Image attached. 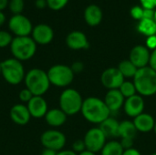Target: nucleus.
Segmentation results:
<instances>
[{
    "instance_id": "37998d69",
    "label": "nucleus",
    "mask_w": 156,
    "mask_h": 155,
    "mask_svg": "<svg viewBox=\"0 0 156 155\" xmlns=\"http://www.w3.org/2000/svg\"><path fill=\"white\" fill-rule=\"evenodd\" d=\"M57 153L56 151H53V150H50V149H46L44 148V150L41 152L40 155H57Z\"/></svg>"
},
{
    "instance_id": "39448f33",
    "label": "nucleus",
    "mask_w": 156,
    "mask_h": 155,
    "mask_svg": "<svg viewBox=\"0 0 156 155\" xmlns=\"http://www.w3.org/2000/svg\"><path fill=\"white\" fill-rule=\"evenodd\" d=\"M1 76L10 85H18L24 81L26 71L23 63L15 58L1 61Z\"/></svg>"
},
{
    "instance_id": "9b49d317",
    "label": "nucleus",
    "mask_w": 156,
    "mask_h": 155,
    "mask_svg": "<svg viewBox=\"0 0 156 155\" xmlns=\"http://www.w3.org/2000/svg\"><path fill=\"white\" fill-rule=\"evenodd\" d=\"M125 79L118 68H108L101 76V81L103 87L110 90H119Z\"/></svg>"
},
{
    "instance_id": "cd10ccee",
    "label": "nucleus",
    "mask_w": 156,
    "mask_h": 155,
    "mask_svg": "<svg viewBox=\"0 0 156 155\" xmlns=\"http://www.w3.org/2000/svg\"><path fill=\"white\" fill-rule=\"evenodd\" d=\"M24 7H25L24 0H9L8 8L13 15L22 14Z\"/></svg>"
},
{
    "instance_id": "4c0bfd02",
    "label": "nucleus",
    "mask_w": 156,
    "mask_h": 155,
    "mask_svg": "<svg viewBox=\"0 0 156 155\" xmlns=\"http://www.w3.org/2000/svg\"><path fill=\"white\" fill-rule=\"evenodd\" d=\"M149 67H151L154 70H155L156 71V48L155 49H154V50L151 52Z\"/></svg>"
},
{
    "instance_id": "6ab92c4d",
    "label": "nucleus",
    "mask_w": 156,
    "mask_h": 155,
    "mask_svg": "<svg viewBox=\"0 0 156 155\" xmlns=\"http://www.w3.org/2000/svg\"><path fill=\"white\" fill-rule=\"evenodd\" d=\"M68 115L59 108H53L48 111L44 119L47 124L52 128H58L65 124L67 122Z\"/></svg>"
},
{
    "instance_id": "6e6552de",
    "label": "nucleus",
    "mask_w": 156,
    "mask_h": 155,
    "mask_svg": "<svg viewBox=\"0 0 156 155\" xmlns=\"http://www.w3.org/2000/svg\"><path fill=\"white\" fill-rule=\"evenodd\" d=\"M7 25L11 34H14L15 37L30 36L34 26L30 19L23 14L13 15L9 18Z\"/></svg>"
},
{
    "instance_id": "bb28decb",
    "label": "nucleus",
    "mask_w": 156,
    "mask_h": 155,
    "mask_svg": "<svg viewBox=\"0 0 156 155\" xmlns=\"http://www.w3.org/2000/svg\"><path fill=\"white\" fill-rule=\"evenodd\" d=\"M119 90L121 91V93L122 94V96L125 99H128V98H130V97H132L133 95H136V93H137L136 88H135L133 81L124 80V82L120 87Z\"/></svg>"
},
{
    "instance_id": "c03bdc74",
    "label": "nucleus",
    "mask_w": 156,
    "mask_h": 155,
    "mask_svg": "<svg viewBox=\"0 0 156 155\" xmlns=\"http://www.w3.org/2000/svg\"><path fill=\"white\" fill-rule=\"evenodd\" d=\"M9 0H0V11H3L6 7H8Z\"/></svg>"
},
{
    "instance_id": "dca6fc26",
    "label": "nucleus",
    "mask_w": 156,
    "mask_h": 155,
    "mask_svg": "<svg viewBox=\"0 0 156 155\" xmlns=\"http://www.w3.org/2000/svg\"><path fill=\"white\" fill-rule=\"evenodd\" d=\"M31 118L41 119L44 118L48 111V106L47 100L43 96H34L31 100L27 104Z\"/></svg>"
},
{
    "instance_id": "4be33fe9",
    "label": "nucleus",
    "mask_w": 156,
    "mask_h": 155,
    "mask_svg": "<svg viewBox=\"0 0 156 155\" xmlns=\"http://www.w3.org/2000/svg\"><path fill=\"white\" fill-rule=\"evenodd\" d=\"M119 125L120 122L110 116L100 124L99 128L104 133L106 138H116L119 137Z\"/></svg>"
},
{
    "instance_id": "f03ea898",
    "label": "nucleus",
    "mask_w": 156,
    "mask_h": 155,
    "mask_svg": "<svg viewBox=\"0 0 156 155\" xmlns=\"http://www.w3.org/2000/svg\"><path fill=\"white\" fill-rule=\"evenodd\" d=\"M133 82L137 93L142 97H150L156 94V71L151 67L138 69Z\"/></svg>"
},
{
    "instance_id": "ea45409f",
    "label": "nucleus",
    "mask_w": 156,
    "mask_h": 155,
    "mask_svg": "<svg viewBox=\"0 0 156 155\" xmlns=\"http://www.w3.org/2000/svg\"><path fill=\"white\" fill-rule=\"evenodd\" d=\"M35 5L39 9H43L48 6V3L47 0H35Z\"/></svg>"
},
{
    "instance_id": "473e14b6",
    "label": "nucleus",
    "mask_w": 156,
    "mask_h": 155,
    "mask_svg": "<svg viewBox=\"0 0 156 155\" xmlns=\"http://www.w3.org/2000/svg\"><path fill=\"white\" fill-rule=\"evenodd\" d=\"M72 151L76 153L77 154H80L82 152L86 151V145H85L84 141L82 139H79L75 141L72 144Z\"/></svg>"
},
{
    "instance_id": "2eb2a0df",
    "label": "nucleus",
    "mask_w": 156,
    "mask_h": 155,
    "mask_svg": "<svg viewBox=\"0 0 156 155\" xmlns=\"http://www.w3.org/2000/svg\"><path fill=\"white\" fill-rule=\"evenodd\" d=\"M9 116L14 123L21 126L27 125L31 119V115L27 104L23 103H17L12 106L9 111Z\"/></svg>"
},
{
    "instance_id": "5701e85b",
    "label": "nucleus",
    "mask_w": 156,
    "mask_h": 155,
    "mask_svg": "<svg viewBox=\"0 0 156 155\" xmlns=\"http://www.w3.org/2000/svg\"><path fill=\"white\" fill-rule=\"evenodd\" d=\"M137 130L133 124V122L123 121L119 125V137L121 139H133L137 134Z\"/></svg>"
},
{
    "instance_id": "f257e3e1",
    "label": "nucleus",
    "mask_w": 156,
    "mask_h": 155,
    "mask_svg": "<svg viewBox=\"0 0 156 155\" xmlns=\"http://www.w3.org/2000/svg\"><path fill=\"white\" fill-rule=\"evenodd\" d=\"M80 112L86 121L93 124H101L111 116V111L104 100L97 97H89L85 99Z\"/></svg>"
},
{
    "instance_id": "79ce46f5",
    "label": "nucleus",
    "mask_w": 156,
    "mask_h": 155,
    "mask_svg": "<svg viewBox=\"0 0 156 155\" xmlns=\"http://www.w3.org/2000/svg\"><path fill=\"white\" fill-rule=\"evenodd\" d=\"M57 155H78L72 150H61L57 153Z\"/></svg>"
},
{
    "instance_id": "7c9ffc66",
    "label": "nucleus",
    "mask_w": 156,
    "mask_h": 155,
    "mask_svg": "<svg viewBox=\"0 0 156 155\" xmlns=\"http://www.w3.org/2000/svg\"><path fill=\"white\" fill-rule=\"evenodd\" d=\"M33 97H34L33 93H32L28 89H27V88L21 90L19 91V94H18V99H19V100H20L23 104H24V103L27 104V103L31 100V99H32Z\"/></svg>"
},
{
    "instance_id": "49530a36",
    "label": "nucleus",
    "mask_w": 156,
    "mask_h": 155,
    "mask_svg": "<svg viewBox=\"0 0 156 155\" xmlns=\"http://www.w3.org/2000/svg\"><path fill=\"white\" fill-rule=\"evenodd\" d=\"M78 155H97V154H96V153H92V152H90V151L86 150V151L82 152L81 153H80V154H78Z\"/></svg>"
},
{
    "instance_id": "ddd939ff",
    "label": "nucleus",
    "mask_w": 156,
    "mask_h": 155,
    "mask_svg": "<svg viewBox=\"0 0 156 155\" xmlns=\"http://www.w3.org/2000/svg\"><path fill=\"white\" fill-rule=\"evenodd\" d=\"M150 56H151V52L145 46L137 45L132 48L130 52L129 60L137 69H142L149 66Z\"/></svg>"
},
{
    "instance_id": "2f4dec72",
    "label": "nucleus",
    "mask_w": 156,
    "mask_h": 155,
    "mask_svg": "<svg viewBox=\"0 0 156 155\" xmlns=\"http://www.w3.org/2000/svg\"><path fill=\"white\" fill-rule=\"evenodd\" d=\"M131 16L133 18L136 19V20H139V21L142 20L144 18V7L139 6V5H135V6L132 7Z\"/></svg>"
},
{
    "instance_id": "9d476101",
    "label": "nucleus",
    "mask_w": 156,
    "mask_h": 155,
    "mask_svg": "<svg viewBox=\"0 0 156 155\" xmlns=\"http://www.w3.org/2000/svg\"><path fill=\"white\" fill-rule=\"evenodd\" d=\"M106 139L107 138L101 130L99 127H94L86 132L83 141L86 145V150L97 153L98 152H101L104 147L105 143H107Z\"/></svg>"
},
{
    "instance_id": "c756f323",
    "label": "nucleus",
    "mask_w": 156,
    "mask_h": 155,
    "mask_svg": "<svg viewBox=\"0 0 156 155\" xmlns=\"http://www.w3.org/2000/svg\"><path fill=\"white\" fill-rule=\"evenodd\" d=\"M68 2L69 0H47L48 7L54 11H58L64 8L67 5Z\"/></svg>"
},
{
    "instance_id": "a19ab883",
    "label": "nucleus",
    "mask_w": 156,
    "mask_h": 155,
    "mask_svg": "<svg viewBox=\"0 0 156 155\" xmlns=\"http://www.w3.org/2000/svg\"><path fill=\"white\" fill-rule=\"evenodd\" d=\"M122 155H142L141 153L135 149V148H131V149H127V150H124L123 152V154Z\"/></svg>"
},
{
    "instance_id": "b1692460",
    "label": "nucleus",
    "mask_w": 156,
    "mask_h": 155,
    "mask_svg": "<svg viewBox=\"0 0 156 155\" xmlns=\"http://www.w3.org/2000/svg\"><path fill=\"white\" fill-rule=\"evenodd\" d=\"M138 31L148 37L156 35V23L154 19H142L138 24Z\"/></svg>"
},
{
    "instance_id": "f704fd0d",
    "label": "nucleus",
    "mask_w": 156,
    "mask_h": 155,
    "mask_svg": "<svg viewBox=\"0 0 156 155\" xmlns=\"http://www.w3.org/2000/svg\"><path fill=\"white\" fill-rule=\"evenodd\" d=\"M142 6L144 9H155L156 0H140Z\"/></svg>"
},
{
    "instance_id": "20e7f679",
    "label": "nucleus",
    "mask_w": 156,
    "mask_h": 155,
    "mask_svg": "<svg viewBox=\"0 0 156 155\" xmlns=\"http://www.w3.org/2000/svg\"><path fill=\"white\" fill-rule=\"evenodd\" d=\"M9 48L13 58L23 62L31 59L35 56L37 45L30 36L14 37Z\"/></svg>"
},
{
    "instance_id": "423d86ee",
    "label": "nucleus",
    "mask_w": 156,
    "mask_h": 155,
    "mask_svg": "<svg viewBox=\"0 0 156 155\" xmlns=\"http://www.w3.org/2000/svg\"><path fill=\"white\" fill-rule=\"evenodd\" d=\"M83 100L80 93L75 89H65L59 95V109L68 116L75 115L80 112Z\"/></svg>"
},
{
    "instance_id": "f3484780",
    "label": "nucleus",
    "mask_w": 156,
    "mask_h": 155,
    "mask_svg": "<svg viewBox=\"0 0 156 155\" xmlns=\"http://www.w3.org/2000/svg\"><path fill=\"white\" fill-rule=\"evenodd\" d=\"M66 44L73 50L86 49L90 47L88 37L83 32L79 30H74L68 34L66 37Z\"/></svg>"
},
{
    "instance_id": "e433bc0d",
    "label": "nucleus",
    "mask_w": 156,
    "mask_h": 155,
    "mask_svg": "<svg viewBox=\"0 0 156 155\" xmlns=\"http://www.w3.org/2000/svg\"><path fill=\"white\" fill-rule=\"evenodd\" d=\"M120 143L124 150L133 148V143H134L133 139H122Z\"/></svg>"
},
{
    "instance_id": "a211bd4d",
    "label": "nucleus",
    "mask_w": 156,
    "mask_h": 155,
    "mask_svg": "<svg viewBox=\"0 0 156 155\" xmlns=\"http://www.w3.org/2000/svg\"><path fill=\"white\" fill-rule=\"evenodd\" d=\"M103 100L112 113L119 111L122 107H123L125 98L122 96L119 90H110L106 93Z\"/></svg>"
},
{
    "instance_id": "de8ad7c7",
    "label": "nucleus",
    "mask_w": 156,
    "mask_h": 155,
    "mask_svg": "<svg viewBox=\"0 0 156 155\" xmlns=\"http://www.w3.org/2000/svg\"><path fill=\"white\" fill-rule=\"evenodd\" d=\"M154 133L156 134V122H155V124H154Z\"/></svg>"
},
{
    "instance_id": "0eeeda50",
    "label": "nucleus",
    "mask_w": 156,
    "mask_h": 155,
    "mask_svg": "<svg viewBox=\"0 0 156 155\" xmlns=\"http://www.w3.org/2000/svg\"><path fill=\"white\" fill-rule=\"evenodd\" d=\"M47 73L50 84L58 88L69 87L72 83L75 76L71 68L64 64H56L51 66Z\"/></svg>"
},
{
    "instance_id": "3c124183",
    "label": "nucleus",
    "mask_w": 156,
    "mask_h": 155,
    "mask_svg": "<svg viewBox=\"0 0 156 155\" xmlns=\"http://www.w3.org/2000/svg\"><path fill=\"white\" fill-rule=\"evenodd\" d=\"M151 155H156V153H154L153 154H151Z\"/></svg>"
},
{
    "instance_id": "1a4fd4ad",
    "label": "nucleus",
    "mask_w": 156,
    "mask_h": 155,
    "mask_svg": "<svg viewBox=\"0 0 156 155\" xmlns=\"http://www.w3.org/2000/svg\"><path fill=\"white\" fill-rule=\"evenodd\" d=\"M66 136L63 132L56 129L45 131L40 136V143L46 149H50L56 152L63 150L66 145Z\"/></svg>"
},
{
    "instance_id": "f8f14e48",
    "label": "nucleus",
    "mask_w": 156,
    "mask_h": 155,
    "mask_svg": "<svg viewBox=\"0 0 156 155\" xmlns=\"http://www.w3.org/2000/svg\"><path fill=\"white\" fill-rule=\"evenodd\" d=\"M30 37L37 45L45 46L52 42L54 38V30L49 25L40 23L33 26Z\"/></svg>"
},
{
    "instance_id": "09e8293b",
    "label": "nucleus",
    "mask_w": 156,
    "mask_h": 155,
    "mask_svg": "<svg viewBox=\"0 0 156 155\" xmlns=\"http://www.w3.org/2000/svg\"><path fill=\"white\" fill-rule=\"evenodd\" d=\"M154 21H155V23H156V9H155V11H154Z\"/></svg>"
},
{
    "instance_id": "393cba45",
    "label": "nucleus",
    "mask_w": 156,
    "mask_h": 155,
    "mask_svg": "<svg viewBox=\"0 0 156 155\" xmlns=\"http://www.w3.org/2000/svg\"><path fill=\"white\" fill-rule=\"evenodd\" d=\"M124 149L118 141H110L105 143L104 147L101 151V155H122Z\"/></svg>"
},
{
    "instance_id": "7ed1b4c3",
    "label": "nucleus",
    "mask_w": 156,
    "mask_h": 155,
    "mask_svg": "<svg viewBox=\"0 0 156 155\" xmlns=\"http://www.w3.org/2000/svg\"><path fill=\"white\" fill-rule=\"evenodd\" d=\"M24 83L34 96H43L48 92L50 87V82L47 71L34 68L26 72Z\"/></svg>"
},
{
    "instance_id": "4468645a",
    "label": "nucleus",
    "mask_w": 156,
    "mask_h": 155,
    "mask_svg": "<svg viewBox=\"0 0 156 155\" xmlns=\"http://www.w3.org/2000/svg\"><path fill=\"white\" fill-rule=\"evenodd\" d=\"M123 110L125 114L134 119L135 117H137L138 115L144 112V98L141 95L136 94L128 99H125L123 104Z\"/></svg>"
},
{
    "instance_id": "72a5a7b5",
    "label": "nucleus",
    "mask_w": 156,
    "mask_h": 155,
    "mask_svg": "<svg viewBox=\"0 0 156 155\" xmlns=\"http://www.w3.org/2000/svg\"><path fill=\"white\" fill-rule=\"evenodd\" d=\"M72 71L74 74H79L81 73L84 69V64L81 61H75L72 63V65L70 66Z\"/></svg>"
},
{
    "instance_id": "aec40b11",
    "label": "nucleus",
    "mask_w": 156,
    "mask_h": 155,
    "mask_svg": "<svg viewBox=\"0 0 156 155\" xmlns=\"http://www.w3.org/2000/svg\"><path fill=\"white\" fill-rule=\"evenodd\" d=\"M133 124L140 132H149L154 130L155 121L151 114L143 112L142 114L138 115L133 119Z\"/></svg>"
},
{
    "instance_id": "c9c22d12",
    "label": "nucleus",
    "mask_w": 156,
    "mask_h": 155,
    "mask_svg": "<svg viewBox=\"0 0 156 155\" xmlns=\"http://www.w3.org/2000/svg\"><path fill=\"white\" fill-rule=\"evenodd\" d=\"M146 48L150 50H154L156 48V35L148 37L146 39Z\"/></svg>"
},
{
    "instance_id": "a18cd8bd",
    "label": "nucleus",
    "mask_w": 156,
    "mask_h": 155,
    "mask_svg": "<svg viewBox=\"0 0 156 155\" xmlns=\"http://www.w3.org/2000/svg\"><path fill=\"white\" fill-rule=\"evenodd\" d=\"M5 15L3 11H0V26H3L5 22Z\"/></svg>"
},
{
    "instance_id": "412c9836",
    "label": "nucleus",
    "mask_w": 156,
    "mask_h": 155,
    "mask_svg": "<svg viewBox=\"0 0 156 155\" xmlns=\"http://www.w3.org/2000/svg\"><path fill=\"white\" fill-rule=\"evenodd\" d=\"M84 19L90 26H98L102 20V11L96 5H90L84 11Z\"/></svg>"
},
{
    "instance_id": "c85d7f7f",
    "label": "nucleus",
    "mask_w": 156,
    "mask_h": 155,
    "mask_svg": "<svg viewBox=\"0 0 156 155\" xmlns=\"http://www.w3.org/2000/svg\"><path fill=\"white\" fill-rule=\"evenodd\" d=\"M13 38L14 37L11 34V32L5 30H0V48L10 47Z\"/></svg>"
},
{
    "instance_id": "8fccbe9b",
    "label": "nucleus",
    "mask_w": 156,
    "mask_h": 155,
    "mask_svg": "<svg viewBox=\"0 0 156 155\" xmlns=\"http://www.w3.org/2000/svg\"><path fill=\"white\" fill-rule=\"evenodd\" d=\"M0 75H1V61H0Z\"/></svg>"
},
{
    "instance_id": "a878e982",
    "label": "nucleus",
    "mask_w": 156,
    "mask_h": 155,
    "mask_svg": "<svg viewBox=\"0 0 156 155\" xmlns=\"http://www.w3.org/2000/svg\"><path fill=\"white\" fill-rule=\"evenodd\" d=\"M118 69L121 71V73L122 74V76L124 77V79H130L135 76L138 69L129 60V59H124L122 60L119 65H118Z\"/></svg>"
},
{
    "instance_id": "58836bf2",
    "label": "nucleus",
    "mask_w": 156,
    "mask_h": 155,
    "mask_svg": "<svg viewBox=\"0 0 156 155\" xmlns=\"http://www.w3.org/2000/svg\"><path fill=\"white\" fill-rule=\"evenodd\" d=\"M154 11L155 10H154V9H144V18L154 20Z\"/></svg>"
}]
</instances>
